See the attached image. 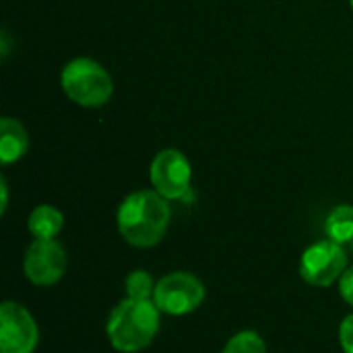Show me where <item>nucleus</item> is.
I'll list each match as a JSON object with an SVG mask.
<instances>
[{"mask_svg": "<svg viewBox=\"0 0 353 353\" xmlns=\"http://www.w3.org/2000/svg\"><path fill=\"white\" fill-rule=\"evenodd\" d=\"M172 221L170 201L155 190H137L124 196L116 213V225L126 244L153 248L168 234Z\"/></svg>", "mask_w": 353, "mask_h": 353, "instance_id": "f257e3e1", "label": "nucleus"}, {"mask_svg": "<svg viewBox=\"0 0 353 353\" xmlns=\"http://www.w3.org/2000/svg\"><path fill=\"white\" fill-rule=\"evenodd\" d=\"M161 312L153 300L124 298L108 316L105 335L110 345L120 353L147 350L159 333Z\"/></svg>", "mask_w": 353, "mask_h": 353, "instance_id": "f03ea898", "label": "nucleus"}, {"mask_svg": "<svg viewBox=\"0 0 353 353\" xmlns=\"http://www.w3.org/2000/svg\"><path fill=\"white\" fill-rule=\"evenodd\" d=\"M62 93L79 108L95 110L105 105L114 95V79L93 58L81 56L64 64L60 72Z\"/></svg>", "mask_w": 353, "mask_h": 353, "instance_id": "7ed1b4c3", "label": "nucleus"}, {"mask_svg": "<svg viewBox=\"0 0 353 353\" xmlns=\"http://www.w3.org/2000/svg\"><path fill=\"white\" fill-rule=\"evenodd\" d=\"M205 294V283L196 275L188 271H174L157 281L153 302L161 314L186 316L203 306Z\"/></svg>", "mask_w": 353, "mask_h": 353, "instance_id": "20e7f679", "label": "nucleus"}, {"mask_svg": "<svg viewBox=\"0 0 353 353\" xmlns=\"http://www.w3.org/2000/svg\"><path fill=\"white\" fill-rule=\"evenodd\" d=\"M347 271V252L343 244L321 240L308 246L300 259V277L312 288H331Z\"/></svg>", "mask_w": 353, "mask_h": 353, "instance_id": "39448f33", "label": "nucleus"}, {"mask_svg": "<svg viewBox=\"0 0 353 353\" xmlns=\"http://www.w3.org/2000/svg\"><path fill=\"white\" fill-rule=\"evenodd\" d=\"M149 180L153 184V190L159 192L163 199L182 201L190 192L192 165L182 151L161 149L149 165Z\"/></svg>", "mask_w": 353, "mask_h": 353, "instance_id": "423d86ee", "label": "nucleus"}, {"mask_svg": "<svg viewBox=\"0 0 353 353\" xmlns=\"http://www.w3.org/2000/svg\"><path fill=\"white\" fill-rule=\"evenodd\" d=\"M39 329L33 314L19 302L4 300L0 306V353H35Z\"/></svg>", "mask_w": 353, "mask_h": 353, "instance_id": "0eeeda50", "label": "nucleus"}, {"mask_svg": "<svg viewBox=\"0 0 353 353\" xmlns=\"http://www.w3.org/2000/svg\"><path fill=\"white\" fill-rule=\"evenodd\" d=\"M66 250L56 240H33L23 259V273L29 283L37 288H50L58 283L66 273Z\"/></svg>", "mask_w": 353, "mask_h": 353, "instance_id": "6e6552de", "label": "nucleus"}, {"mask_svg": "<svg viewBox=\"0 0 353 353\" xmlns=\"http://www.w3.org/2000/svg\"><path fill=\"white\" fill-rule=\"evenodd\" d=\"M29 149V134L25 126L10 116L0 120V161L2 165H10L19 161Z\"/></svg>", "mask_w": 353, "mask_h": 353, "instance_id": "1a4fd4ad", "label": "nucleus"}, {"mask_svg": "<svg viewBox=\"0 0 353 353\" xmlns=\"http://www.w3.org/2000/svg\"><path fill=\"white\" fill-rule=\"evenodd\" d=\"M62 228L64 215L52 205H39L27 217V230L35 240H56Z\"/></svg>", "mask_w": 353, "mask_h": 353, "instance_id": "9d476101", "label": "nucleus"}, {"mask_svg": "<svg viewBox=\"0 0 353 353\" xmlns=\"http://www.w3.org/2000/svg\"><path fill=\"white\" fill-rule=\"evenodd\" d=\"M327 238L339 244L353 242V205H337L325 221Z\"/></svg>", "mask_w": 353, "mask_h": 353, "instance_id": "9b49d317", "label": "nucleus"}, {"mask_svg": "<svg viewBox=\"0 0 353 353\" xmlns=\"http://www.w3.org/2000/svg\"><path fill=\"white\" fill-rule=\"evenodd\" d=\"M155 285H157V281L151 277V273H147L143 269H134V271L128 273V277L124 281L126 298H132V300H153Z\"/></svg>", "mask_w": 353, "mask_h": 353, "instance_id": "f8f14e48", "label": "nucleus"}, {"mask_svg": "<svg viewBox=\"0 0 353 353\" xmlns=\"http://www.w3.org/2000/svg\"><path fill=\"white\" fill-rule=\"evenodd\" d=\"M221 353H267V343L256 331H240L228 339Z\"/></svg>", "mask_w": 353, "mask_h": 353, "instance_id": "ddd939ff", "label": "nucleus"}, {"mask_svg": "<svg viewBox=\"0 0 353 353\" xmlns=\"http://www.w3.org/2000/svg\"><path fill=\"white\" fill-rule=\"evenodd\" d=\"M339 343L343 353H353V314H347L339 325Z\"/></svg>", "mask_w": 353, "mask_h": 353, "instance_id": "4468645a", "label": "nucleus"}, {"mask_svg": "<svg viewBox=\"0 0 353 353\" xmlns=\"http://www.w3.org/2000/svg\"><path fill=\"white\" fill-rule=\"evenodd\" d=\"M339 296L345 304L353 306V267H347V271L339 279Z\"/></svg>", "mask_w": 353, "mask_h": 353, "instance_id": "2eb2a0df", "label": "nucleus"}, {"mask_svg": "<svg viewBox=\"0 0 353 353\" xmlns=\"http://www.w3.org/2000/svg\"><path fill=\"white\" fill-rule=\"evenodd\" d=\"M0 192H2V205H0V213L4 215V213H6V209H8V184H6V180H4V178L0 180Z\"/></svg>", "mask_w": 353, "mask_h": 353, "instance_id": "dca6fc26", "label": "nucleus"}, {"mask_svg": "<svg viewBox=\"0 0 353 353\" xmlns=\"http://www.w3.org/2000/svg\"><path fill=\"white\" fill-rule=\"evenodd\" d=\"M350 6H352V10H353V0H350Z\"/></svg>", "mask_w": 353, "mask_h": 353, "instance_id": "f3484780", "label": "nucleus"}, {"mask_svg": "<svg viewBox=\"0 0 353 353\" xmlns=\"http://www.w3.org/2000/svg\"><path fill=\"white\" fill-rule=\"evenodd\" d=\"M352 246H353V242H352Z\"/></svg>", "mask_w": 353, "mask_h": 353, "instance_id": "a211bd4d", "label": "nucleus"}]
</instances>
